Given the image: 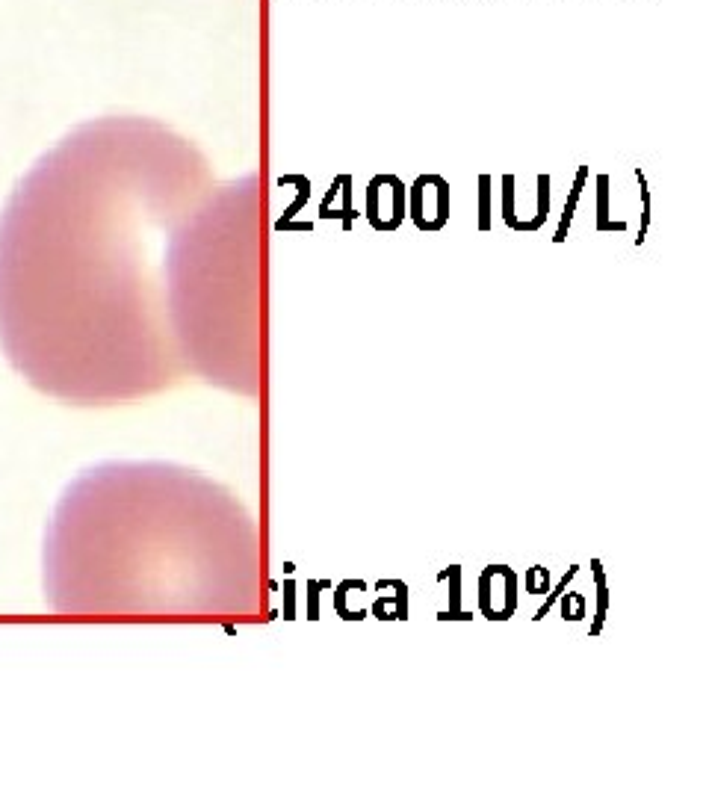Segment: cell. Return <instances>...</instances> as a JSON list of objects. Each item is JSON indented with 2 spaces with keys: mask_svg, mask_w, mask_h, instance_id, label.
I'll return each mask as SVG.
<instances>
[{
  "mask_svg": "<svg viewBox=\"0 0 709 798\" xmlns=\"http://www.w3.org/2000/svg\"><path fill=\"white\" fill-rule=\"evenodd\" d=\"M178 166V148L151 131L101 125L48 157L6 204L0 343L33 385L110 399L163 376L130 243Z\"/></svg>",
  "mask_w": 709,
  "mask_h": 798,
  "instance_id": "obj_1",
  "label": "cell"
}]
</instances>
